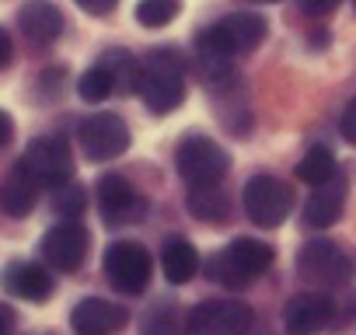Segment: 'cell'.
<instances>
[{"instance_id": "5b68a950", "label": "cell", "mask_w": 356, "mask_h": 335, "mask_svg": "<svg viewBox=\"0 0 356 335\" xmlns=\"http://www.w3.org/2000/svg\"><path fill=\"white\" fill-rule=\"evenodd\" d=\"M42 189H60L74 179V154L63 136H39L18 161Z\"/></svg>"}, {"instance_id": "277c9868", "label": "cell", "mask_w": 356, "mask_h": 335, "mask_svg": "<svg viewBox=\"0 0 356 335\" xmlns=\"http://www.w3.org/2000/svg\"><path fill=\"white\" fill-rule=\"evenodd\" d=\"M273 265V248L266 241H255V238H234L217 259H213V279L231 286V290H241L248 286L255 276H262L266 269Z\"/></svg>"}, {"instance_id": "8fae6325", "label": "cell", "mask_w": 356, "mask_h": 335, "mask_svg": "<svg viewBox=\"0 0 356 335\" xmlns=\"http://www.w3.org/2000/svg\"><path fill=\"white\" fill-rule=\"evenodd\" d=\"M95 193H98L102 220H105L108 227L136 224V220L147 213V199H143L122 175H102V179L95 182Z\"/></svg>"}, {"instance_id": "2e32d148", "label": "cell", "mask_w": 356, "mask_h": 335, "mask_svg": "<svg viewBox=\"0 0 356 335\" xmlns=\"http://www.w3.org/2000/svg\"><path fill=\"white\" fill-rule=\"evenodd\" d=\"M4 290L11 297H22V300H32V304H42L53 297V276L39 265V262H11L0 276Z\"/></svg>"}, {"instance_id": "83f0119b", "label": "cell", "mask_w": 356, "mask_h": 335, "mask_svg": "<svg viewBox=\"0 0 356 335\" xmlns=\"http://www.w3.org/2000/svg\"><path fill=\"white\" fill-rule=\"evenodd\" d=\"M115 4H119V0H77V8H81L84 15H91V18H105V15H112Z\"/></svg>"}, {"instance_id": "1f68e13d", "label": "cell", "mask_w": 356, "mask_h": 335, "mask_svg": "<svg viewBox=\"0 0 356 335\" xmlns=\"http://www.w3.org/2000/svg\"><path fill=\"white\" fill-rule=\"evenodd\" d=\"M15 332V311L0 304V335H11Z\"/></svg>"}, {"instance_id": "e0dca14e", "label": "cell", "mask_w": 356, "mask_h": 335, "mask_svg": "<svg viewBox=\"0 0 356 335\" xmlns=\"http://www.w3.org/2000/svg\"><path fill=\"white\" fill-rule=\"evenodd\" d=\"M342 206H346V182L339 175H332L328 182L314 186V193H311V199L304 206V220H307V227L325 231V227H332L342 217Z\"/></svg>"}, {"instance_id": "d4e9b609", "label": "cell", "mask_w": 356, "mask_h": 335, "mask_svg": "<svg viewBox=\"0 0 356 335\" xmlns=\"http://www.w3.org/2000/svg\"><path fill=\"white\" fill-rule=\"evenodd\" d=\"M53 206H56V213H60L63 220H77V217H84V206H88V193H84V186H74V182L60 186Z\"/></svg>"}, {"instance_id": "44dd1931", "label": "cell", "mask_w": 356, "mask_h": 335, "mask_svg": "<svg viewBox=\"0 0 356 335\" xmlns=\"http://www.w3.org/2000/svg\"><path fill=\"white\" fill-rule=\"evenodd\" d=\"M335 175V157H332V150L328 147H311L304 157H300V164H297V179L300 182H307V186H321V182H328Z\"/></svg>"}, {"instance_id": "9a60e30c", "label": "cell", "mask_w": 356, "mask_h": 335, "mask_svg": "<svg viewBox=\"0 0 356 335\" xmlns=\"http://www.w3.org/2000/svg\"><path fill=\"white\" fill-rule=\"evenodd\" d=\"M18 25L35 46H49L63 35V15L53 0H25L18 8Z\"/></svg>"}, {"instance_id": "7c38bea8", "label": "cell", "mask_w": 356, "mask_h": 335, "mask_svg": "<svg viewBox=\"0 0 356 335\" xmlns=\"http://www.w3.org/2000/svg\"><path fill=\"white\" fill-rule=\"evenodd\" d=\"M88 231L77 224V220H63V224H56V227H49L46 234H42V241H39V248H42V259L53 265V269H60V272H74L84 259H88Z\"/></svg>"}, {"instance_id": "cb8c5ba5", "label": "cell", "mask_w": 356, "mask_h": 335, "mask_svg": "<svg viewBox=\"0 0 356 335\" xmlns=\"http://www.w3.org/2000/svg\"><path fill=\"white\" fill-rule=\"evenodd\" d=\"M182 11V0H140L136 4V22L143 28H164L168 22L178 18Z\"/></svg>"}, {"instance_id": "603a6c76", "label": "cell", "mask_w": 356, "mask_h": 335, "mask_svg": "<svg viewBox=\"0 0 356 335\" xmlns=\"http://www.w3.org/2000/svg\"><path fill=\"white\" fill-rule=\"evenodd\" d=\"M102 63L112 70V77H115V91H119V95H133V91H136L140 63H136L126 49H112V53H105Z\"/></svg>"}, {"instance_id": "7402d4cb", "label": "cell", "mask_w": 356, "mask_h": 335, "mask_svg": "<svg viewBox=\"0 0 356 335\" xmlns=\"http://www.w3.org/2000/svg\"><path fill=\"white\" fill-rule=\"evenodd\" d=\"M112 91H115V77H112V70H108L105 63H95V67L84 70V77L77 81V95H81L84 101H91V105L105 101Z\"/></svg>"}, {"instance_id": "4316f807", "label": "cell", "mask_w": 356, "mask_h": 335, "mask_svg": "<svg viewBox=\"0 0 356 335\" xmlns=\"http://www.w3.org/2000/svg\"><path fill=\"white\" fill-rule=\"evenodd\" d=\"M300 4V11L307 15V18H325V15H332L342 0H297Z\"/></svg>"}, {"instance_id": "ffe728a7", "label": "cell", "mask_w": 356, "mask_h": 335, "mask_svg": "<svg viewBox=\"0 0 356 335\" xmlns=\"http://www.w3.org/2000/svg\"><path fill=\"white\" fill-rule=\"evenodd\" d=\"M189 189H193V193H189L186 206H189V213H193L196 220H203V224H220V220H227L231 199H227V193H220V182H217V186H189Z\"/></svg>"}, {"instance_id": "4dcf8cb0", "label": "cell", "mask_w": 356, "mask_h": 335, "mask_svg": "<svg viewBox=\"0 0 356 335\" xmlns=\"http://www.w3.org/2000/svg\"><path fill=\"white\" fill-rule=\"evenodd\" d=\"M11 136H15V119L8 112H0V147H8Z\"/></svg>"}, {"instance_id": "9c48e42d", "label": "cell", "mask_w": 356, "mask_h": 335, "mask_svg": "<svg viewBox=\"0 0 356 335\" xmlns=\"http://www.w3.org/2000/svg\"><path fill=\"white\" fill-rule=\"evenodd\" d=\"M290 206H293L290 186H283L273 175L248 179V186H245V213H248L252 224H259V227H280L290 217Z\"/></svg>"}, {"instance_id": "d6986e66", "label": "cell", "mask_w": 356, "mask_h": 335, "mask_svg": "<svg viewBox=\"0 0 356 335\" xmlns=\"http://www.w3.org/2000/svg\"><path fill=\"white\" fill-rule=\"evenodd\" d=\"M161 269H164V279H168V283L186 286V283L196 276V269H200V252H196V245L186 241V238L164 241V248H161Z\"/></svg>"}, {"instance_id": "f546056e", "label": "cell", "mask_w": 356, "mask_h": 335, "mask_svg": "<svg viewBox=\"0 0 356 335\" xmlns=\"http://www.w3.org/2000/svg\"><path fill=\"white\" fill-rule=\"evenodd\" d=\"M11 56H15V42H11V35L4 28H0V70L11 63Z\"/></svg>"}, {"instance_id": "ba28073f", "label": "cell", "mask_w": 356, "mask_h": 335, "mask_svg": "<svg viewBox=\"0 0 356 335\" xmlns=\"http://www.w3.org/2000/svg\"><path fill=\"white\" fill-rule=\"evenodd\" d=\"M252 307L238 300H203L186 318V335H248Z\"/></svg>"}, {"instance_id": "5bb4252c", "label": "cell", "mask_w": 356, "mask_h": 335, "mask_svg": "<svg viewBox=\"0 0 356 335\" xmlns=\"http://www.w3.org/2000/svg\"><path fill=\"white\" fill-rule=\"evenodd\" d=\"M335 314V304L328 293H297L283 311V328L290 335H314L321 332Z\"/></svg>"}, {"instance_id": "f1b7e54d", "label": "cell", "mask_w": 356, "mask_h": 335, "mask_svg": "<svg viewBox=\"0 0 356 335\" xmlns=\"http://www.w3.org/2000/svg\"><path fill=\"white\" fill-rule=\"evenodd\" d=\"M339 129H342V140H346V143H356V98H353V101L346 105Z\"/></svg>"}, {"instance_id": "30bf717a", "label": "cell", "mask_w": 356, "mask_h": 335, "mask_svg": "<svg viewBox=\"0 0 356 335\" xmlns=\"http://www.w3.org/2000/svg\"><path fill=\"white\" fill-rule=\"evenodd\" d=\"M297 272L318 286H346L353 276V262L349 255L335 245V241H307L297 252Z\"/></svg>"}, {"instance_id": "7a4b0ae2", "label": "cell", "mask_w": 356, "mask_h": 335, "mask_svg": "<svg viewBox=\"0 0 356 335\" xmlns=\"http://www.w3.org/2000/svg\"><path fill=\"white\" fill-rule=\"evenodd\" d=\"M266 18L255 11H234L220 22H213L210 28H203L196 35V49L200 60H234L241 53H252L255 46H262L266 39Z\"/></svg>"}, {"instance_id": "484cf974", "label": "cell", "mask_w": 356, "mask_h": 335, "mask_svg": "<svg viewBox=\"0 0 356 335\" xmlns=\"http://www.w3.org/2000/svg\"><path fill=\"white\" fill-rule=\"evenodd\" d=\"M171 328H175V304L171 300H157L147 311V318L140 325V335H171Z\"/></svg>"}, {"instance_id": "d6a6232c", "label": "cell", "mask_w": 356, "mask_h": 335, "mask_svg": "<svg viewBox=\"0 0 356 335\" xmlns=\"http://www.w3.org/2000/svg\"><path fill=\"white\" fill-rule=\"evenodd\" d=\"M259 4H273V0H259Z\"/></svg>"}, {"instance_id": "836d02e7", "label": "cell", "mask_w": 356, "mask_h": 335, "mask_svg": "<svg viewBox=\"0 0 356 335\" xmlns=\"http://www.w3.org/2000/svg\"><path fill=\"white\" fill-rule=\"evenodd\" d=\"M353 4H356V0H353Z\"/></svg>"}, {"instance_id": "6da1fadb", "label": "cell", "mask_w": 356, "mask_h": 335, "mask_svg": "<svg viewBox=\"0 0 356 335\" xmlns=\"http://www.w3.org/2000/svg\"><path fill=\"white\" fill-rule=\"evenodd\" d=\"M136 95L154 115H168L186 101V56L175 46H157L140 60Z\"/></svg>"}, {"instance_id": "8992f818", "label": "cell", "mask_w": 356, "mask_h": 335, "mask_svg": "<svg viewBox=\"0 0 356 335\" xmlns=\"http://www.w3.org/2000/svg\"><path fill=\"white\" fill-rule=\"evenodd\" d=\"M102 265H105V279L119 293H129V297L143 293L150 286V276H154V262H150L147 248L136 241H112L105 248Z\"/></svg>"}, {"instance_id": "3957f363", "label": "cell", "mask_w": 356, "mask_h": 335, "mask_svg": "<svg viewBox=\"0 0 356 335\" xmlns=\"http://www.w3.org/2000/svg\"><path fill=\"white\" fill-rule=\"evenodd\" d=\"M175 168L189 186H217L231 172V154L217 140L203 133H189L175 150Z\"/></svg>"}, {"instance_id": "52a82bcc", "label": "cell", "mask_w": 356, "mask_h": 335, "mask_svg": "<svg viewBox=\"0 0 356 335\" xmlns=\"http://www.w3.org/2000/svg\"><path fill=\"white\" fill-rule=\"evenodd\" d=\"M81 150H84V157L88 161H115V157H122L126 150H129V126H126V119L122 115H115V112H95L91 119H84L81 122Z\"/></svg>"}, {"instance_id": "ac0fdd59", "label": "cell", "mask_w": 356, "mask_h": 335, "mask_svg": "<svg viewBox=\"0 0 356 335\" xmlns=\"http://www.w3.org/2000/svg\"><path fill=\"white\" fill-rule=\"evenodd\" d=\"M39 189H42V186L18 164L15 172H11L4 182H0V206H4V213H11V217H25V213L35 210Z\"/></svg>"}, {"instance_id": "4fadbf2b", "label": "cell", "mask_w": 356, "mask_h": 335, "mask_svg": "<svg viewBox=\"0 0 356 335\" xmlns=\"http://www.w3.org/2000/svg\"><path fill=\"white\" fill-rule=\"evenodd\" d=\"M129 321L122 304H112L105 297H84L77 300V307L70 311V328L77 335H112Z\"/></svg>"}]
</instances>
